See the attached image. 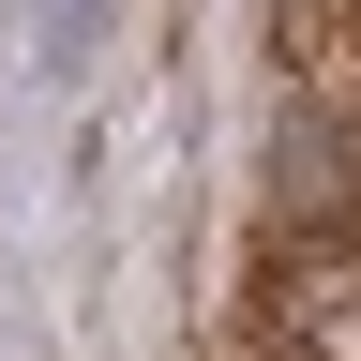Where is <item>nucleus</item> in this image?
<instances>
[{"label": "nucleus", "instance_id": "nucleus-1", "mask_svg": "<svg viewBox=\"0 0 361 361\" xmlns=\"http://www.w3.org/2000/svg\"><path fill=\"white\" fill-rule=\"evenodd\" d=\"M271 346L286 361H361V241H286L271 256Z\"/></svg>", "mask_w": 361, "mask_h": 361}]
</instances>
